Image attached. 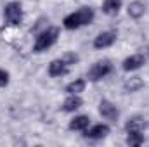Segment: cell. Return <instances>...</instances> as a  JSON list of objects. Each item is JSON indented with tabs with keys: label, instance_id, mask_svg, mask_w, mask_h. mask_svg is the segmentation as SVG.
Segmentation results:
<instances>
[{
	"label": "cell",
	"instance_id": "cell-1",
	"mask_svg": "<svg viewBox=\"0 0 149 147\" xmlns=\"http://www.w3.org/2000/svg\"><path fill=\"white\" fill-rule=\"evenodd\" d=\"M95 21V10L90 5H81L78 9H74L73 12L66 14L63 19V28L68 31H76L80 28L90 26Z\"/></svg>",
	"mask_w": 149,
	"mask_h": 147
},
{
	"label": "cell",
	"instance_id": "cell-2",
	"mask_svg": "<svg viewBox=\"0 0 149 147\" xmlns=\"http://www.w3.org/2000/svg\"><path fill=\"white\" fill-rule=\"evenodd\" d=\"M61 37V30L57 26H45L42 31H38L35 35V42H33V52L35 54H42V52H47L49 49H52L57 40Z\"/></svg>",
	"mask_w": 149,
	"mask_h": 147
},
{
	"label": "cell",
	"instance_id": "cell-3",
	"mask_svg": "<svg viewBox=\"0 0 149 147\" xmlns=\"http://www.w3.org/2000/svg\"><path fill=\"white\" fill-rule=\"evenodd\" d=\"M2 16H3V21L7 26L10 28H17L23 24L24 21V9H23V3L19 0H10L3 5V10H2Z\"/></svg>",
	"mask_w": 149,
	"mask_h": 147
},
{
	"label": "cell",
	"instance_id": "cell-4",
	"mask_svg": "<svg viewBox=\"0 0 149 147\" xmlns=\"http://www.w3.org/2000/svg\"><path fill=\"white\" fill-rule=\"evenodd\" d=\"M113 71H114V64H113L109 59L95 61V62L88 68V71H87V81L99 83V81H102L104 78H108Z\"/></svg>",
	"mask_w": 149,
	"mask_h": 147
},
{
	"label": "cell",
	"instance_id": "cell-5",
	"mask_svg": "<svg viewBox=\"0 0 149 147\" xmlns=\"http://www.w3.org/2000/svg\"><path fill=\"white\" fill-rule=\"evenodd\" d=\"M146 62H148V55L144 52H135V54H130L123 59L121 69L125 73H134V71H139L141 68H144Z\"/></svg>",
	"mask_w": 149,
	"mask_h": 147
},
{
	"label": "cell",
	"instance_id": "cell-6",
	"mask_svg": "<svg viewBox=\"0 0 149 147\" xmlns=\"http://www.w3.org/2000/svg\"><path fill=\"white\" fill-rule=\"evenodd\" d=\"M118 40V31L116 30H104L101 33H97V37H94V42H92V47L95 50H106L113 47Z\"/></svg>",
	"mask_w": 149,
	"mask_h": 147
},
{
	"label": "cell",
	"instance_id": "cell-7",
	"mask_svg": "<svg viewBox=\"0 0 149 147\" xmlns=\"http://www.w3.org/2000/svg\"><path fill=\"white\" fill-rule=\"evenodd\" d=\"M97 111H99L101 118L106 119L108 123H116L120 119V109H118V106L113 101H109V99H102L99 102V106H97Z\"/></svg>",
	"mask_w": 149,
	"mask_h": 147
},
{
	"label": "cell",
	"instance_id": "cell-8",
	"mask_svg": "<svg viewBox=\"0 0 149 147\" xmlns=\"http://www.w3.org/2000/svg\"><path fill=\"white\" fill-rule=\"evenodd\" d=\"M109 133H111V126H109L108 123H95V125H90V126L83 132V137L88 139V140L97 142V140L106 139Z\"/></svg>",
	"mask_w": 149,
	"mask_h": 147
},
{
	"label": "cell",
	"instance_id": "cell-9",
	"mask_svg": "<svg viewBox=\"0 0 149 147\" xmlns=\"http://www.w3.org/2000/svg\"><path fill=\"white\" fill-rule=\"evenodd\" d=\"M71 68L63 61V57H57V59H52L47 66V74L50 78H63L66 74H70Z\"/></svg>",
	"mask_w": 149,
	"mask_h": 147
},
{
	"label": "cell",
	"instance_id": "cell-10",
	"mask_svg": "<svg viewBox=\"0 0 149 147\" xmlns=\"http://www.w3.org/2000/svg\"><path fill=\"white\" fill-rule=\"evenodd\" d=\"M81 106H83L81 95H78V94H68L66 99H64L63 104H61V111H63V112H68V114H74Z\"/></svg>",
	"mask_w": 149,
	"mask_h": 147
},
{
	"label": "cell",
	"instance_id": "cell-11",
	"mask_svg": "<svg viewBox=\"0 0 149 147\" xmlns=\"http://www.w3.org/2000/svg\"><path fill=\"white\" fill-rule=\"evenodd\" d=\"M88 126H90V116L88 114H74L68 123V130L78 132V133H83Z\"/></svg>",
	"mask_w": 149,
	"mask_h": 147
},
{
	"label": "cell",
	"instance_id": "cell-12",
	"mask_svg": "<svg viewBox=\"0 0 149 147\" xmlns=\"http://www.w3.org/2000/svg\"><path fill=\"white\" fill-rule=\"evenodd\" d=\"M146 10H148V5H146V2H142V0H132V2L127 5V14H128V17L134 19V21L142 19L144 14H146Z\"/></svg>",
	"mask_w": 149,
	"mask_h": 147
},
{
	"label": "cell",
	"instance_id": "cell-13",
	"mask_svg": "<svg viewBox=\"0 0 149 147\" xmlns=\"http://www.w3.org/2000/svg\"><path fill=\"white\" fill-rule=\"evenodd\" d=\"M148 121L141 114H134L125 121V132H146Z\"/></svg>",
	"mask_w": 149,
	"mask_h": 147
},
{
	"label": "cell",
	"instance_id": "cell-14",
	"mask_svg": "<svg viewBox=\"0 0 149 147\" xmlns=\"http://www.w3.org/2000/svg\"><path fill=\"white\" fill-rule=\"evenodd\" d=\"M146 87V81L142 76H130L123 81V92L125 94H137Z\"/></svg>",
	"mask_w": 149,
	"mask_h": 147
},
{
	"label": "cell",
	"instance_id": "cell-15",
	"mask_svg": "<svg viewBox=\"0 0 149 147\" xmlns=\"http://www.w3.org/2000/svg\"><path fill=\"white\" fill-rule=\"evenodd\" d=\"M123 7V0H102V5H101V10L102 14L109 16V17H114L120 14Z\"/></svg>",
	"mask_w": 149,
	"mask_h": 147
},
{
	"label": "cell",
	"instance_id": "cell-16",
	"mask_svg": "<svg viewBox=\"0 0 149 147\" xmlns=\"http://www.w3.org/2000/svg\"><path fill=\"white\" fill-rule=\"evenodd\" d=\"M87 78H74L71 80L66 87H64V92H66V95L68 94H78V95H81L83 92H85V88H87Z\"/></svg>",
	"mask_w": 149,
	"mask_h": 147
},
{
	"label": "cell",
	"instance_id": "cell-17",
	"mask_svg": "<svg viewBox=\"0 0 149 147\" xmlns=\"http://www.w3.org/2000/svg\"><path fill=\"white\" fill-rule=\"evenodd\" d=\"M127 137H125V144L130 147H141L146 142V135L144 132H125Z\"/></svg>",
	"mask_w": 149,
	"mask_h": 147
},
{
	"label": "cell",
	"instance_id": "cell-18",
	"mask_svg": "<svg viewBox=\"0 0 149 147\" xmlns=\"http://www.w3.org/2000/svg\"><path fill=\"white\" fill-rule=\"evenodd\" d=\"M61 57H63V61H64L70 68H73V66H76V64L80 62V55H78L76 52H64Z\"/></svg>",
	"mask_w": 149,
	"mask_h": 147
},
{
	"label": "cell",
	"instance_id": "cell-19",
	"mask_svg": "<svg viewBox=\"0 0 149 147\" xmlns=\"http://www.w3.org/2000/svg\"><path fill=\"white\" fill-rule=\"evenodd\" d=\"M9 83H10V73H9L7 69L0 68V88L9 87Z\"/></svg>",
	"mask_w": 149,
	"mask_h": 147
}]
</instances>
